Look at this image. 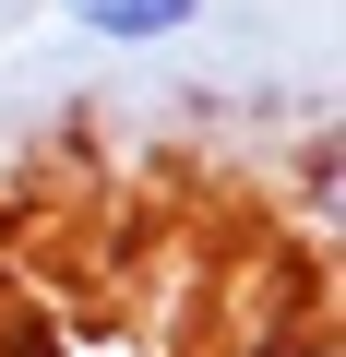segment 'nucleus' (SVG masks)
Returning <instances> with one entry per match:
<instances>
[{
    "instance_id": "obj_1",
    "label": "nucleus",
    "mask_w": 346,
    "mask_h": 357,
    "mask_svg": "<svg viewBox=\"0 0 346 357\" xmlns=\"http://www.w3.org/2000/svg\"><path fill=\"white\" fill-rule=\"evenodd\" d=\"M60 24H84L96 48H167L203 24V0H60Z\"/></svg>"
}]
</instances>
